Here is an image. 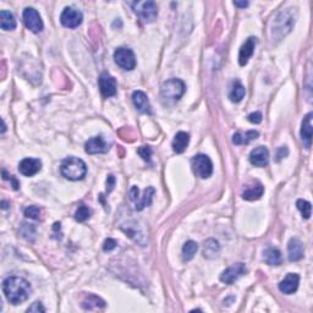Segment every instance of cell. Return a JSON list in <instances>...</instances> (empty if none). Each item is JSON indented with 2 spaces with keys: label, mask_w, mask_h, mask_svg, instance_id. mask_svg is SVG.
Segmentation results:
<instances>
[{
  "label": "cell",
  "mask_w": 313,
  "mask_h": 313,
  "mask_svg": "<svg viewBox=\"0 0 313 313\" xmlns=\"http://www.w3.org/2000/svg\"><path fill=\"white\" fill-rule=\"evenodd\" d=\"M2 293L12 305H20L30 298L31 284L20 277H9L2 282Z\"/></svg>",
  "instance_id": "cell-1"
},
{
  "label": "cell",
  "mask_w": 313,
  "mask_h": 313,
  "mask_svg": "<svg viewBox=\"0 0 313 313\" xmlns=\"http://www.w3.org/2000/svg\"><path fill=\"white\" fill-rule=\"evenodd\" d=\"M295 9H288L285 11H282L278 14L277 17L273 21L272 27V37L273 39L280 41L283 37H285L295 25L296 18Z\"/></svg>",
  "instance_id": "cell-2"
},
{
  "label": "cell",
  "mask_w": 313,
  "mask_h": 313,
  "mask_svg": "<svg viewBox=\"0 0 313 313\" xmlns=\"http://www.w3.org/2000/svg\"><path fill=\"white\" fill-rule=\"evenodd\" d=\"M60 171L65 179L71 180V181H78L82 180L87 174V166L82 159L75 158V156H69L64 159Z\"/></svg>",
  "instance_id": "cell-3"
},
{
  "label": "cell",
  "mask_w": 313,
  "mask_h": 313,
  "mask_svg": "<svg viewBox=\"0 0 313 313\" xmlns=\"http://www.w3.org/2000/svg\"><path fill=\"white\" fill-rule=\"evenodd\" d=\"M186 91V86H185L184 81L179 78H170L168 81L163 82L160 87L161 97L166 100H171V102H176L182 97Z\"/></svg>",
  "instance_id": "cell-4"
},
{
  "label": "cell",
  "mask_w": 313,
  "mask_h": 313,
  "mask_svg": "<svg viewBox=\"0 0 313 313\" xmlns=\"http://www.w3.org/2000/svg\"><path fill=\"white\" fill-rule=\"evenodd\" d=\"M134 12L146 23H151L158 16V6L155 1H135L132 4Z\"/></svg>",
  "instance_id": "cell-5"
},
{
  "label": "cell",
  "mask_w": 313,
  "mask_h": 313,
  "mask_svg": "<svg viewBox=\"0 0 313 313\" xmlns=\"http://www.w3.org/2000/svg\"><path fill=\"white\" fill-rule=\"evenodd\" d=\"M191 166L196 176L200 179H208L213 174V163L206 155H197L191 160Z\"/></svg>",
  "instance_id": "cell-6"
},
{
  "label": "cell",
  "mask_w": 313,
  "mask_h": 313,
  "mask_svg": "<svg viewBox=\"0 0 313 313\" xmlns=\"http://www.w3.org/2000/svg\"><path fill=\"white\" fill-rule=\"evenodd\" d=\"M114 60L124 70L131 71L136 68V57H135V53L129 48H118L114 52Z\"/></svg>",
  "instance_id": "cell-7"
},
{
  "label": "cell",
  "mask_w": 313,
  "mask_h": 313,
  "mask_svg": "<svg viewBox=\"0 0 313 313\" xmlns=\"http://www.w3.org/2000/svg\"><path fill=\"white\" fill-rule=\"evenodd\" d=\"M156 190L153 187H147L143 191V195L140 197V190L136 186H134L130 191V197H131L132 202L135 203V208L136 211H142L146 207L151 206L152 203V198L155 196Z\"/></svg>",
  "instance_id": "cell-8"
},
{
  "label": "cell",
  "mask_w": 313,
  "mask_h": 313,
  "mask_svg": "<svg viewBox=\"0 0 313 313\" xmlns=\"http://www.w3.org/2000/svg\"><path fill=\"white\" fill-rule=\"evenodd\" d=\"M22 18L26 27L33 32V33H39V32H42V30H43V21H42L41 15L33 7H26L23 10Z\"/></svg>",
  "instance_id": "cell-9"
},
{
  "label": "cell",
  "mask_w": 313,
  "mask_h": 313,
  "mask_svg": "<svg viewBox=\"0 0 313 313\" xmlns=\"http://www.w3.org/2000/svg\"><path fill=\"white\" fill-rule=\"evenodd\" d=\"M83 20V15L78 9L74 7H65L64 11L60 15V22L64 27L68 28H76L78 27Z\"/></svg>",
  "instance_id": "cell-10"
},
{
  "label": "cell",
  "mask_w": 313,
  "mask_h": 313,
  "mask_svg": "<svg viewBox=\"0 0 313 313\" xmlns=\"http://www.w3.org/2000/svg\"><path fill=\"white\" fill-rule=\"evenodd\" d=\"M246 272H247V269H246L245 264L236 263L234 266L227 268V269L220 274V282L228 284V285H232V284H234L238 278L245 275Z\"/></svg>",
  "instance_id": "cell-11"
},
{
  "label": "cell",
  "mask_w": 313,
  "mask_h": 313,
  "mask_svg": "<svg viewBox=\"0 0 313 313\" xmlns=\"http://www.w3.org/2000/svg\"><path fill=\"white\" fill-rule=\"evenodd\" d=\"M98 83H99L100 93L104 98L113 97V95L116 94L118 83H116V79L113 76H110L109 74H102L99 76V79H98Z\"/></svg>",
  "instance_id": "cell-12"
},
{
  "label": "cell",
  "mask_w": 313,
  "mask_h": 313,
  "mask_svg": "<svg viewBox=\"0 0 313 313\" xmlns=\"http://www.w3.org/2000/svg\"><path fill=\"white\" fill-rule=\"evenodd\" d=\"M84 151L88 155H100L109 151V143L105 141L103 136H94L86 142Z\"/></svg>",
  "instance_id": "cell-13"
},
{
  "label": "cell",
  "mask_w": 313,
  "mask_h": 313,
  "mask_svg": "<svg viewBox=\"0 0 313 313\" xmlns=\"http://www.w3.org/2000/svg\"><path fill=\"white\" fill-rule=\"evenodd\" d=\"M42 169V161L39 159L34 158H25L18 164V171L23 176H33Z\"/></svg>",
  "instance_id": "cell-14"
},
{
  "label": "cell",
  "mask_w": 313,
  "mask_h": 313,
  "mask_svg": "<svg viewBox=\"0 0 313 313\" xmlns=\"http://www.w3.org/2000/svg\"><path fill=\"white\" fill-rule=\"evenodd\" d=\"M250 161L252 165L258 166V168H264L269 163V151L263 146L252 150L250 155Z\"/></svg>",
  "instance_id": "cell-15"
},
{
  "label": "cell",
  "mask_w": 313,
  "mask_h": 313,
  "mask_svg": "<svg viewBox=\"0 0 313 313\" xmlns=\"http://www.w3.org/2000/svg\"><path fill=\"white\" fill-rule=\"evenodd\" d=\"M300 275L296 273H289L285 279L279 283V290L285 295H291L295 293L299 288Z\"/></svg>",
  "instance_id": "cell-16"
},
{
  "label": "cell",
  "mask_w": 313,
  "mask_h": 313,
  "mask_svg": "<svg viewBox=\"0 0 313 313\" xmlns=\"http://www.w3.org/2000/svg\"><path fill=\"white\" fill-rule=\"evenodd\" d=\"M257 39L254 37H250L245 43L242 44V47L240 48V53H238V64L241 66H245L248 63V60L251 59V57L254 53V48H256Z\"/></svg>",
  "instance_id": "cell-17"
},
{
  "label": "cell",
  "mask_w": 313,
  "mask_h": 313,
  "mask_svg": "<svg viewBox=\"0 0 313 313\" xmlns=\"http://www.w3.org/2000/svg\"><path fill=\"white\" fill-rule=\"evenodd\" d=\"M312 118H313L312 113L307 114V115L304 118V121H302V125H301V140L306 148H311V146H312V131H313Z\"/></svg>",
  "instance_id": "cell-18"
},
{
  "label": "cell",
  "mask_w": 313,
  "mask_h": 313,
  "mask_svg": "<svg viewBox=\"0 0 313 313\" xmlns=\"http://www.w3.org/2000/svg\"><path fill=\"white\" fill-rule=\"evenodd\" d=\"M288 253H289V259L291 262L300 261V259L304 258L305 248L304 243L299 240V238L293 237L290 238L288 243Z\"/></svg>",
  "instance_id": "cell-19"
},
{
  "label": "cell",
  "mask_w": 313,
  "mask_h": 313,
  "mask_svg": "<svg viewBox=\"0 0 313 313\" xmlns=\"http://www.w3.org/2000/svg\"><path fill=\"white\" fill-rule=\"evenodd\" d=\"M132 102H134L136 109L140 113L143 114H151V105L150 100H148L147 94L142 91H136L132 94Z\"/></svg>",
  "instance_id": "cell-20"
},
{
  "label": "cell",
  "mask_w": 313,
  "mask_h": 313,
  "mask_svg": "<svg viewBox=\"0 0 313 313\" xmlns=\"http://www.w3.org/2000/svg\"><path fill=\"white\" fill-rule=\"evenodd\" d=\"M188 142H190V135L187 132L180 131L175 135L174 140H172V150H174L175 153L177 155H181L186 151Z\"/></svg>",
  "instance_id": "cell-21"
},
{
  "label": "cell",
  "mask_w": 313,
  "mask_h": 313,
  "mask_svg": "<svg viewBox=\"0 0 313 313\" xmlns=\"http://www.w3.org/2000/svg\"><path fill=\"white\" fill-rule=\"evenodd\" d=\"M264 192V187L262 186V184L256 182L253 185H248L245 188V191L242 192V198L246 201H256L259 200L262 197Z\"/></svg>",
  "instance_id": "cell-22"
},
{
  "label": "cell",
  "mask_w": 313,
  "mask_h": 313,
  "mask_svg": "<svg viewBox=\"0 0 313 313\" xmlns=\"http://www.w3.org/2000/svg\"><path fill=\"white\" fill-rule=\"evenodd\" d=\"M263 259L266 261L267 264L269 266H280L283 262L282 253L278 248L275 247H268L263 252Z\"/></svg>",
  "instance_id": "cell-23"
},
{
  "label": "cell",
  "mask_w": 313,
  "mask_h": 313,
  "mask_svg": "<svg viewBox=\"0 0 313 313\" xmlns=\"http://www.w3.org/2000/svg\"><path fill=\"white\" fill-rule=\"evenodd\" d=\"M259 134L257 131H254V130H250V131L247 132H236V134L233 136V143H235V145L240 146V145H248L251 141H253V140L258 139Z\"/></svg>",
  "instance_id": "cell-24"
},
{
  "label": "cell",
  "mask_w": 313,
  "mask_h": 313,
  "mask_svg": "<svg viewBox=\"0 0 313 313\" xmlns=\"http://www.w3.org/2000/svg\"><path fill=\"white\" fill-rule=\"evenodd\" d=\"M0 27L4 31H12L16 28L15 16L7 10L0 11Z\"/></svg>",
  "instance_id": "cell-25"
},
{
  "label": "cell",
  "mask_w": 313,
  "mask_h": 313,
  "mask_svg": "<svg viewBox=\"0 0 313 313\" xmlns=\"http://www.w3.org/2000/svg\"><path fill=\"white\" fill-rule=\"evenodd\" d=\"M245 94H246L245 87H243L238 81L234 82V84H233L232 89H230V93H229L230 100L234 103H238L242 100V98L245 97Z\"/></svg>",
  "instance_id": "cell-26"
},
{
  "label": "cell",
  "mask_w": 313,
  "mask_h": 313,
  "mask_svg": "<svg viewBox=\"0 0 313 313\" xmlns=\"http://www.w3.org/2000/svg\"><path fill=\"white\" fill-rule=\"evenodd\" d=\"M82 307L84 310H93V309H103L105 307V302L102 299L97 298V296L91 295L88 296L83 302H82Z\"/></svg>",
  "instance_id": "cell-27"
},
{
  "label": "cell",
  "mask_w": 313,
  "mask_h": 313,
  "mask_svg": "<svg viewBox=\"0 0 313 313\" xmlns=\"http://www.w3.org/2000/svg\"><path fill=\"white\" fill-rule=\"evenodd\" d=\"M198 250V245L195 241L190 240L182 247V257H184V261H191V259L195 257L196 252Z\"/></svg>",
  "instance_id": "cell-28"
},
{
  "label": "cell",
  "mask_w": 313,
  "mask_h": 313,
  "mask_svg": "<svg viewBox=\"0 0 313 313\" xmlns=\"http://www.w3.org/2000/svg\"><path fill=\"white\" fill-rule=\"evenodd\" d=\"M296 207H298L299 211L301 212L302 218H305V219L311 218V209H312L311 203L307 202V201H305V200H299L298 202H296Z\"/></svg>",
  "instance_id": "cell-29"
},
{
  "label": "cell",
  "mask_w": 313,
  "mask_h": 313,
  "mask_svg": "<svg viewBox=\"0 0 313 313\" xmlns=\"http://www.w3.org/2000/svg\"><path fill=\"white\" fill-rule=\"evenodd\" d=\"M89 217H91V211H89L88 207L84 206V204H81L78 208V211H76L75 219L79 223H83L87 219H89Z\"/></svg>",
  "instance_id": "cell-30"
},
{
  "label": "cell",
  "mask_w": 313,
  "mask_h": 313,
  "mask_svg": "<svg viewBox=\"0 0 313 313\" xmlns=\"http://www.w3.org/2000/svg\"><path fill=\"white\" fill-rule=\"evenodd\" d=\"M219 251V243L216 240H213V245H209V241L204 242L203 254L204 257H211V254H216Z\"/></svg>",
  "instance_id": "cell-31"
},
{
  "label": "cell",
  "mask_w": 313,
  "mask_h": 313,
  "mask_svg": "<svg viewBox=\"0 0 313 313\" xmlns=\"http://www.w3.org/2000/svg\"><path fill=\"white\" fill-rule=\"evenodd\" d=\"M25 217L30 219H39L41 217V208L37 206H30L25 209Z\"/></svg>",
  "instance_id": "cell-32"
},
{
  "label": "cell",
  "mask_w": 313,
  "mask_h": 313,
  "mask_svg": "<svg viewBox=\"0 0 313 313\" xmlns=\"http://www.w3.org/2000/svg\"><path fill=\"white\" fill-rule=\"evenodd\" d=\"M137 152H139V155L142 156L143 160L146 161H150L151 160V156H152V150H151L148 146H142V147H140L139 150H137Z\"/></svg>",
  "instance_id": "cell-33"
},
{
  "label": "cell",
  "mask_w": 313,
  "mask_h": 313,
  "mask_svg": "<svg viewBox=\"0 0 313 313\" xmlns=\"http://www.w3.org/2000/svg\"><path fill=\"white\" fill-rule=\"evenodd\" d=\"M116 245H118V242H116L114 238H107V240L104 241V245H103V250L111 251L116 247Z\"/></svg>",
  "instance_id": "cell-34"
},
{
  "label": "cell",
  "mask_w": 313,
  "mask_h": 313,
  "mask_svg": "<svg viewBox=\"0 0 313 313\" xmlns=\"http://www.w3.org/2000/svg\"><path fill=\"white\" fill-rule=\"evenodd\" d=\"M248 121L252 124H259L262 121V114L259 111H256V113H252L247 116Z\"/></svg>",
  "instance_id": "cell-35"
},
{
  "label": "cell",
  "mask_w": 313,
  "mask_h": 313,
  "mask_svg": "<svg viewBox=\"0 0 313 313\" xmlns=\"http://www.w3.org/2000/svg\"><path fill=\"white\" fill-rule=\"evenodd\" d=\"M27 312H46V309H44L41 302H34L30 309L27 310Z\"/></svg>",
  "instance_id": "cell-36"
},
{
  "label": "cell",
  "mask_w": 313,
  "mask_h": 313,
  "mask_svg": "<svg viewBox=\"0 0 313 313\" xmlns=\"http://www.w3.org/2000/svg\"><path fill=\"white\" fill-rule=\"evenodd\" d=\"M115 182H116V180H115V177H114V175H109V176H108V179H107V192L108 193L111 192V191L114 190Z\"/></svg>",
  "instance_id": "cell-37"
},
{
  "label": "cell",
  "mask_w": 313,
  "mask_h": 313,
  "mask_svg": "<svg viewBox=\"0 0 313 313\" xmlns=\"http://www.w3.org/2000/svg\"><path fill=\"white\" fill-rule=\"evenodd\" d=\"M234 5L237 7H246L248 6V1H234Z\"/></svg>",
  "instance_id": "cell-38"
},
{
  "label": "cell",
  "mask_w": 313,
  "mask_h": 313,
  "mask_svg": "<svg viewBox=\"0 0 313 313\" xmlns=\"http://www.w3.org/2000/svg\"><path fill=\"white\" fill-rule=\"evenodd\" d=\"M1 204H2V209H7V208H9V207H7V204H9V203L5 202V201H2Z\"/></svg>",
  "instance_id": "cell-39"
},
{
  "label": "cell",
  "mask_w": 313,
  "mask_h": 313,
  "mask_svg": "<svg viewBox=\"0 0 313 313\" xmlns=\"http://www.w3.org/2000/svg\"><path fill=\"white\" fill-rule=\"evenodd\" d=\"M1 123H2V129H1V134H4V132H5V130H6V125H5L4 120H1Z\"/></svg>",
  "instance_id": "cell-40"
}]
</instances>
